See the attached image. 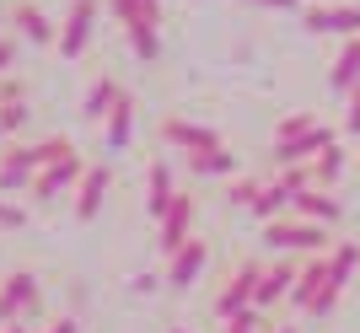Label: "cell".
I'll list each match as a JSON object with an SVG mask.
<instances>
[{"instance_id": "cell-2", "label": "cell", "mask_w": 360, "mask_h": 333, "mask_svg": "<svg viewBox=\"0 0 360 333\" xmlns=\"http://www.w3.org/2000/svg\"><path fill=\"white\" fill-rule=\"evenodd\" d=\"M38 306H44V290L32 269H11L0 280V322H27L38 318Z\"/></svg>"}, {"instance_id": "cell-15", "label": "cell", "mask_w": 360, "mask_h": 333, "mask_svg": "<svg viewBox=\"0 0 360 333\" xmlns=\"http://www.w3.org/2000/svg\"><path fill=\"white\" fill-rule=\"evenodd\" d=\"M328 285H333V274H328V253L307 258V263H301V274H296V290H290V306H296V312H312V301H317V296H323Z\"/></svg>"}, {"instance_id": "cell-14", "label": "cell", "mask_w": 360, "mask_h": 333, "mask_svg": "<svg viewBox=\"0 0 360 333\" xmlns=\"http://www.w3.org/2000/svg\"><path fill=\"white\" fill-rule=\"evenodd\" d=\"M11 22H16V32H22L32 48H54V44H60V27H54L49 11H44V6H32V0H16V6H11Z\"/></svg>"}, {"instance_id": "cell-22", "label": "cell", "mask_w": 360, "mask_h": 333, "mask_svg": "<svg viewBox=\"0 0 360 333\" xmlns=\"http://www.w3.org/2000/svg\"><path fill=\"white\" fill-rule=\"evenodd\" d=\"M355 269H360V247H355V242H333V247H328V274H333V285L345 290L349 280H355Z\"/></svg>"}, {"instance_id": "cell-21", "label": "cell", "mask_w": 360, "mask_h": 333, "mask_svg": "<svg viewBox=\"0 0 360 333\" xmlns=\"http://www.w3.org/2000/svg\"><path fill=\"white\" fill-rule=\"evenodd\" d=\"M188 172L194 178H231L237 172V151H199V156H188Z\"/></svg>"}, {"instance_id": "cell-11", "label": "cell", "mask_w": 360, "mask_h": 333, "mask_svg": "<svg viewBox=\"0 0 360 333\" xmlns=\"http://www.w3.org/2000/svg\"><path fill=\"white\" fill-rule=\"evenodd\" d=\"M183 188H178V178H172V162L167 156H156L150 162V172H146V215L162 226V215L172 210V199H178Z\"/></svg>"}, {"instance_id": "cell-36", "label": "cell", "mask_w": 360, "mask_h": 333, "mask_svg": "<svg viewBox=\"0 0 360 333\" xmlns=\"http://www.w3.org/2000/svg\"><path fill=\"white\" fill-rule=\"evenodd\" d=\"M274 333H301V328H296V322H285V328H274Z\"/></svg>"}, {"instance_id": "cell-33", "label": "cell", "mask_w": 360, "mask_h": 333, "mask_svg": "<svg viewBox=\"0 0 360 333\" xmlns=\"http://www.w3.org/2000/svg\"><path fill=\"white\" fill-rule=\"evenodd\" d=\"M11 60H16V44H11V38H0V70H11Z\"/></svg>"}, {"instance_id": "cell-25", "label": "cell", "mask_w": 360, "mask_h": 333, "mask_svg": "<svg viewBox=\"0 0 360 333\" xmlns=\"http://www.w3.org/2000/svg\"><path fill=\"white\" fill-rule=\"evenodd\" d=\"M124 38H129V48H135L140 65H150L156 54H162V32H156V27H129Z\"/></svg>"}, {"instance_id": "cell-26", "label": "cell", "mask_w": 360, "mask_h": 333, "mask_svg": "<svg viewBox=\"0 0 360 333\" xmlns=\"http://www.w3.org/2000/svg\"><path fill=\"white\" fill-rule=\"evenodd\" d=\"M27 119H32V107L22 103V97H0V129H6V135H22Z\"/></svg>"}, {"instance_id": "cell-12", "label": "cell", "mask_w": 360, "mask_h": 333, "mask_svg": "<svg viewBox=\"0 0 360 333\" xmlns=\"http://www.w3.org/2000/svg\"><path fill=\"white\" fill-rule=\"evenodd\" d=\"M328 145H339V140H333V129H328V124H317L312 135L290 140V145H274V166H280V172H290V166H312L317 156L328 151Z\"/></svg>"}, {"instance_id": "cell-3", "label": "cell", "mask_w": 360, "mask_h": 333, "mask_svg": "<svg viewBox=\"0 0 360 333\" xmlns=\"http://www.w3.org/2000/svg\"><path fill=\"white\" fill-rule=\"evenodd\" d=\"M258 280H264V263L258 258H248V263H237V269L226 274L221 296H215V318H237V312H253V296H258Z\"/></svg>"}, {"instance_id": "cell-13", "label": "cell", "mask_w": 360, "mask_h": 333, "mask_svg": "<svg viewBox=\"0 0 360 333\" xmlns=\"http://www.w3.org/2000/svg\"><path fill=\"white\" fill-rule=\"evenodd\" d=\"M194 215H199L194 194H178V199H172V210L162 215V226H156V231H162V253H167V258H172L188 237H194Z\"/></svg>"}, {"instance_id": "cell-17", "label": "cell", "mask_w": 360, "mask_h": 333, "mask_svg": "<svg viewBox=\"0 0 360 333\" xmlns=\"http://www.w3.org/2000/svg\"><path fill=\"white\" fill-rule=\"evenodd\" d=\"M296 215L301 221H317V226H333V221H345V204H339V199L328 194V188H301L296 194Z\"/></svg>"}, {"instance_id": "cell-1", "label": "cell", "mask_w": 360, "mask_h": 333, "mask_svg": "<svg viewBox=\"0 0 360 333\" xmlns=\"http://www.w3.org/2000/svg\"><path fill=\"white\" fill-rule=\"evenodd\" d=\"M264 247L269 253H307V258H317V253H328L333 247V237H328V226H317V221H301V215H285V221H269L264 226Z\"/></svg>"}, {"instance_id": "cell-19", "label": "cell", "mask_w": 360, "mask_h": 333, "mask_svg": "<svg viewBox=\"0 0 360 333\" xmlns=\"http://www.w3.org/2000/svg\"><path fill=\"white\" fill-rule=\"evenodd\" d=\"M108 11L124 32L129 27H162V0H108Z\"/></svg>"}, {"instance_id": "cell-9", "label": "cell", "mask_w": 360, "mask_h": 333, "mask_svg": "<svg viewBox=\"0 0 360 333\" xmlns=\"http://www.w3.org/2000/svg\"><path fill=\"white\" fill-rule=\"evenodd\" d=\"M108 188H113V166H108V162H91L86 178L75 183V221H81V226H86V221H97Z\"/></svg>"}, {"instance_id": "cell-18", "label": "cell", "mask_w": 360, "mask_h": 333, "mask_svg": "<svg viewBox=\"0 0 360 333\" xmlns=\"http://www.w3.org/2000/svg\"><path fill=\"white\" fill-rule=\"evenodd\" d=\"M129 135H135V97H124V103L108 113V124H103V151L108 156L129 151Z\"/></svg>"}, {"instance_id": "cell-29", "label": "cell", "mask_w": 360, "mask_h": 333, "mask_svg": "<svg viewBox=\"0 0 360 333\" xmlns=\"http://www.w3.org/2000/svg\"><path fill=\"white\" fill-rule=\"evenodd\" d=\"M339 296H345V290H339V285H328V290H323V296L312 301V312H307V318H328L333 306H339Z\"/></svg>"}, {"instance_id": "cell-38", "label": "cell", "mask_w": 360, "mask_h": 333, "mask_svg": "<svg viewBox=\"0 0 360 333\" xmlns=\"http://www.w3.org/2000/svg\"><path fill=\"white\" fill-rule=\"evenodd\" d=\"M172 333H183V328H172Z\"/></svg>"}, {"instance_id": "cell-27", "label": "cell", "mask_w": 360, "mask_h": 333, "mask_svg": "<svg viewBox=\"0 0 360 333\" xmlns=\"http://www.w3.org/2000/svg\"><path fill=\"white\" fill-rule=\"evenodd\" d=\"M258 188H264V183H253V178H242V183H231V188H226V204H242V210H253V199H258Z\"/></svg>"}, {"instance_id": "cell-30", "label": "cell", "mask_w": 360, "mask_h": 333, "mask_svg": "<svg viewBox=\"0 0 360 333\" xmlns=\"http://www.w3.org/2000/svg\"><path fill=\"white\" fill-rule=\"evenodd\" d=\"M22 221H27V210H22V204H11V199L0 194V226L11 231V226H22Z\"/></svg>"}, {"instance_id": "cell-24", "label": "cell", "mask_w": 360, "mask_h": 333, "mask_svg": "<svg viewBox=\"0 0 360 333\" xmlns=\"http://www.w3.org/2000/svg\"><path fill=\"white\" fill-rule=\"evenodd\" d=\"M312 129H317V113H290V119L274 124V145H290V140L312 135Z\"/></svg>"}, {"instance_id": "cell-34", "label": "cell", "mask_w": 360, "mask_h": 333, "mask_svg": "<svg viewBox=\"0 0 360 333\" xmlns=\"http://www.w3.org/2000/svg\"><path fill=\"white\" fill-rule=\"evenodd\" d=\"M258 6H269V11H301V0H258Z\"/></svg>"}, {"instance_id": "cell-5", "label": "cell", "mask_w": 360, "mask_h": 333, "mask_svg": "<svg viewBox=\"0 0 360 333\" xmlns=\"http://www.w3.org/2000/svg\"><path fill=\"white\" fill-rule=\"evenodd\" d=\"M162 140L172 145V151H183V156H199V151H221L226 140L215 135L210 124H194V119H162Z\"/></svg>"}, {"instance_id": "cell-35", "label": "cell", "mask_w": 360, "mask_h": 333, "mask_svg": "<svg viewBox=\"0 0 360 333\" xmlns=\"http://www.w3.org/2000/svg\"><path fill=\"white\" fill-rule=\"evenodd\" d=\"M0 333H32V322H0Z\"/></svg>"}, {"instance_id": "cell-7", "label": "cell", "mask_w": 360, "mask_h": 333, "mask_svg": "<svg viewBox=\"0 0 360 333\" xmlns=\"http://www.w3.org/2000/svg\"><path fill=\"white\" fill-rule=\"evenodd\" d=\"M301 22L317 38H360V6H307Z\"/></svg>"}, {"instance_id": "cell-32", "label": "cell", "mask_w": 360, "mask_h": 333, "mask_svg": "<svg viewBox=\"0 0 360 333\" xmlns=\"http://www.w3.org/2000/svg\"><path fill=\"white\" fill-rule=\"evenodd\" d=\"M44 333H81V322H75V318H54Z\"/></svg>"}, {"instance_id": "cell-4", "label": "cell", "mask_w": 360, "mask_h": 333, "mask_svg": "<svg viewBox=\"0 0 360 333\" xmlns=\"http://www.w3.org/2000/svg\"><path fill=\"white\" fill-rule=\"evenodd\" d=\"M97 11H103V0H70V11L60 22V60H81L91 48V32H97Z\"/></svg>"}, {"instance_id": "cell-28", "label": "cell", "mask_w": 360, "mask_h": 333, "mask_svg": "<svg viewBox=\"0 0 360 333\" xmlns=\"http://www.w3.org/2000/svg\"><path fill=\"white\" fill-rule=\"evenodd\" d=\"M258 328H264V312H258V306H253V312H237V318H226V322H221V333H258Z\"/></svg>"}, {"instance_id": "cell-10", "label": "cell", "mask_w": 360, "mask_h": 333, "mask_svg": "<svg viewBox=\"0 0 360 333\" xmlns=\"http://www.w3.org/2000/svg\"><path fill=\"white\" fill-rule=\"evenodd\" d=\"M296 274H301V263H290V258H274V263H264V280H258L253 306H258V312H269V306L290 301V290H296Z\"/></svg>"}, {"instance_id": "cell-20", "label": "cell", "mask_w": 360, "mask_h": 333, "mask_svg": "<svg viewBox=\"0 0 360 333\" xmlns=\"http://www.w3.org/2000/svg\"><path fill=\"white\" fill-rule=\"evenodd\" d=\"M328 86L339 91V97H349V91L360 86V38H345V44H339V60H333V70H328Z\"/></svg>"}, {"instance_id": "cell-37", "label": "cell", "mask_w": 360, "mask_h": 333, "mask_svg": "<svg viewBox=\"0 0 360 333\" xmlns=\"http://www.w3.org/2000/svg\"><path fill=\"white\" fill-rule=\"evenodd\" d=\"M0 140H6V129H0Z\"/></svg>"}, {"instance_id": "cell-16", "label": "cell", "mask_w": 360, "mask_h": 333, "mask_svg": "<svg viewBox=\"0 0 360 333\" xmlns=\"http://www.w3.org/2000/svg\"><path fill=\"white\" fill-rule=\"evenodd\" d=\"M124 97H129V91H124L113 76H97V81L86 86V97H81V119L103 129V124H108V113H113V107H119Z\"/></svg>"}, {"instance_id": "cell-6", "label": "cell", "mask_w": 360, "mask_h": 333, "mask_svg": "<svg viewBox=\"0 0 360 333\" xmlns=\"http://www.w3.org/2000/svg\"><path fill=\"white\" fill-rule=\"evenodd\" d=\"M86 178V162H81V156H60V162H49L44 172H38V178H32V199H38V204H49V199H60V194H70L75 183Z\"/></svg>"}, {"instance_id": "cell-23", "label": "cell", "mask_w": 360, "mask_h": 333, "mask_svg": "<svg viewBox=\"0 0 360 333\" xmlns=\"http://www.w3.org/2000/svg\"><path fill=\"white\" fill-rule=\"evenodd\" d=\"M345 162H349L345 145H328V151L312 162V183H317V188H333V183L345 178Z\"/></svg>"}, {"instance_id": "cell-31", "label": "cell", "mask_w": 360, "mask_h": 333, "mask_svg": "<svg viewBox=\"0 0 360 333\" xmlns=\"http://www.w3.org/2000/svg\"><path fill=\"white\" fill-rule=\"evenodd\" d=\"M345 129H349V135H360V86L345 97Z\"/></svg>"}, {"instance_id": "cell-8", "label": "cell", "mask_w": 360, "mask_h": 333, "mask_svg": "<svg viewBox=\"0 0 360 333\" xmlns=\"http://www.w3.org/2000/svg\"><path fill=\"white\" fill-rule=\"evenodd\" d=\"M205 263H210V242H205V237H188L178 253L167 258V274H162V280H167L172 290H188V285H199Z\"/></svg>"}]
</instances>
